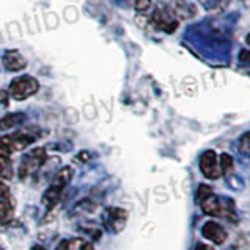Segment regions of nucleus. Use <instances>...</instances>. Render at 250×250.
<instances>
[{
  "instance_id": "1",
  "label": "nucleus",
  "mask_w": 250,
  "mask_h": 250,
  "mask_svg": "<svg viewBox=\"0 0 250 250\" xmlns=\"http://www.w3.org/2000/svg\"><path fill=\"white\" fill-rule=\"evenodd\" d=\"M72 178V169L70 167H62L61 170H58V174L55 175L52 185L49 186L42 195V203L47 209H52L61 199V194L64 191V188L67 186V183Z\"/></svg>"
},
{
  "instance_id": "2",
  "label": "nucleus",
  "mask_w": 250,
  "mask_h": 250,
  "mask_svg": "<svg viewBox=\"0 0 250 250\" xmlns=\"http://www.w3.org/2000/svg\"><path fill=\"white\" fill-rule=\"evenodd\" d=\"M38 91H39V83L36 78L30 75H22L14 78L10 83V88H8V94L14 100H25L33 96V94H36Z\"/></svg>"
},
{
  "instance_id": "3",
  "label": "nucleus",
  "mask_w": 250,
  "mask_h": 250,
  "mask_svg": "<svg viewBox=\"0 0 250 250\" xmlns=\"http://www.w3.org/2000/svg\"><path fill=\"white\" fill-rule=\"evenodd\" d=\"M35 143V138L27 135V133H13L0 138V155L10 156L13 152H21Z\"/></svg>"
},
{
  "instance_id": "4",
  "label": "nucleus",
  "mask_w": 250,
  "mask_h": 250,
  "mask_svg": "<svg viewBox=\"0 0 250 250\" xmlns=\"http://www.w3.org/2000/svg\"><path fill=\"white\" fill-rule=\"evenodd\" d=\"M128 221V211L117 207H109L104 211L102 216V224H104L105 230L109 233H121Z\"/></svg>"
},
{
  "instance_id": "5",
  "label": "nucleus",
  "mask_w": 250,
  "mask_h": 250,
  "mask_svg": "<svg viewBox=\"0 0 250 250\" xmlns=\"http://www.w3.org/2000/svg\"><path fill=\"white\" fill-rule=\"evenodd\" d=\"M45 158H47V155L44 148L38 147V148H33V150H30L22 160L21 169H19L21 178H25L30 174H33L35 170H38L44 164Z\"/></svg>"
},
{
  "instance_id": "6",
  "label": "nucleus",
  "mask_w": 250,
  "mask_h": 250,
  "mask_svg": "<svg viewBox=\"0 0 250 250\" xmlns=\"http://www.w3.org/2000/svg\"><path fill=\"white\" fill-rule=\"evenodd\" d=\"M152 23L161 31L174 33L178 27V19L174 11L167 10V8H156L152 14Z\"/></svg>"
},
{
  "instance_id": "7",
  "label": "nucleus",
  "mask_w": 250,
  "mask_h": 250,
  "mask_svg": "<svg viewBox=\"0 0 250 250\" xmlns=\"http://www.w3.org/2000/svg\"><path fill=\"white\" fill-rule=\"evenodd\" d=\"M199 167L202 174L209 180H217L221 177V167H219V158L214 150H205L200 155Z\"/></svg>"
},
{
  "instance_id": "8",
  "label": "nucleus",
  "mask_w": 250,
  "mask_h": 250,
  "mask_svg": "<svg viewBox=\"0 0 250 250\" xmlns=\"http://www.w3.org/2000/svg\"><path fill=\"white\" fill-rule=\"evenodd\" d=\"M14 211V197L2 180H0V225H5L11 221Z\"/></svg>"
},
{
  "instance_id": "9",
  "label": "nucleus",
  "mask_w": 250,
  "mask_h": 250,
  "mask_svg": "<svg viewBox=\"0 0 250 250\" xmlns=\"http://www.w3.org/2000/svg\"><path fill=\"white\" fill-rule=\"evenodd\" d=\"M202 234L213 244H224L227 239V231L224 230V227L213 221H208L202 227Z\"/></svg>"
},
{
  "instance_id": "10",
  "label": "nucleus",
  "mask_w": 250,
  "mask_h": 250,
  "mask_svg": "<svg viewBox=\"0 0 250 250\" xmlns=\"http://www.w3.org/2000/svg\"><path fill=\"white\" fill-rule=\"evenodd\" d=\"M3 67L11 70V72H19L27 67V60L23 58V55L19 50H6L3 53Z\"/></svg>"
},
{
  "instance_id": "11",
  "label": "nucleus",
  "mask_w": 250,
  "mask_h": 250,
  "mask_svg": "<svg viewBox=\"0 0 250 250\" xmlns=\"http://www.w3.org/2000/svg\"><path fill=\"white\" fill-rule=\"evenodd\" d=\"M199 205H200L203 213L208 214V216H214V217L222 216V202L214 192H211L209 195H207L205 199H202L199 202Z\"/></svg>"
},
{
  "instance_id": "12",
  "label": "nucleus",
  "mask_w": 250,
  "mask_h": 250,
  "mask_svg": "<svg viewBox=\"0 0 250 250\" xmlns=\"http://www.w3.org/2000/svg\"><path fill=\"white\" fill-rule=\"evenodd\" d=\"M67 250H96L92 242L86 238H74L67 241Z\"/></svg>"
},
{
  "instance_id": "13",
  "label": "nucleus",
  "mask_w": 250,
  "mask_h": 250,
  "mask_svg": "<svg viewBox=\"0 0 250 250\" xmlns=\"http://www.w3.org/2000/svg\"><path fill=\"white\" fill-rule=\"evenodd\" d=\"M22 121H23V114H21V113L8 114L0 121V130H10V128L16 127V125H19Z\"/></svg>"
},
{
  "instance_id": "14",
  "label": "nucleus",
  "mask_w": 250,
  "mask_h": 250,
  "mask_svg": "<svg viewBox=\"0 0 250 250\" xmlns=\"http://www.w3.org/2000/svg\"><path fill=\"white\" fill-rule=\"evenodd\" d=\"M219 167H221V174H224L225 177L230 175L233 169H234V163L233 158L229 153H222L221 158H219Z\"/></svg>"
},
{
  "instance_id": "15",
  "label": "nucleus",
  "mask_w": 250,
  "mask_h": 250,
  "mask_svg": "<svg viewBox=\"0 0 250 250\" xmlns=\"http://www.w3.org/2000/svg\"><path fill=\"white\" fill-rule=\"evenodd\" d=\"M0 178H13V166L8 156L0 155Z\"/></svg>"
},
{
  "instance_id": "16",
  "label": "nucleus",
  "mask_w": 250,
  "mask_h": 250,
  "mask_svg": "<svg viewBox=\"0 0 250 250\" xmlns=\"http://www.w3.org/2000/svg\"><path fill=\"white\" fill-rule=\"evenodd\" d=\"M82 230H84V233L88 234V238H91L94 241H99L102 238V230L94 224H91L88 227H82Z\"/></svg>"
},
{
  "instance_id": "17",
  "label": "nucleus",
  "mask_w": 250,
  "mask_h": 250,
  "mask_svg": "<svg viewBox=\"0 0 250 250\" xmlns=\"http://www.w3.org/2000/svg\"><path fill=\"white\" fill-rule=\"evenodd\" d=\"M238 148L241 150V153H244L246 156L250 153V138H249V131H246L238 141Z\"/></svg>"
},
{
  "instance_id": "18",
  "label": "nucleus",
  "mask_w": 250,
  "mask_h": 250,
  "mask_svg": "<svg viewBox=\"0 0 250 250\" xmlns=\"http://www.w3.org/2000/svg\"><path fill=\"white\" fill-rule=\"evenodd\" d=\"M227 0H200V3L207 8V10H219L225 5Z\"/></svg>"
},
{
  "instance_id": "19",
  "label": "nucleus",
  "mask_w": 250,
  "mask_h": 250,
  "mask_svg": "<svg viewBox=\"0 0 250 250\" xmlns=\"http://www.w3.org/2000/svg\"><path fill=\"white\" fill-rule=\"evenodd\" d=\"M211 192H213V189H211L208 185H200L197 188V192H195V200H197V203H199L202 199H205L207 195H209Z\"/></svg>"
},
{
  "instance_id": "20",
  "label": "nucleus",
  "mask_w": 250,
  "mask_h": 250,
  "mask_svg": "<svg viewBox=\"0 0 250 250\" xmlns=\"http://www.w3.org/2000/svg\"><path fill=\"white\" fill-rule=\"evenodd\" d=\"M152 6V0H136V10L147 11Z\"/></svg>"
},
{
  "instance_id": "21",
  "label": "nucleus",
  "mask_w": 250,
  "mask_h": 250,
  "mask_svg": "<svg viewBox=\"0 0 250 250\" xmlns=\"http://www.w3.org/2000/svg\"><path fill=\"white\" fill-rule=\"evenodd\" d=\"M195 250H214L211 246H208V244H203V242H199L197 246H195Z\"/></svg>"
},
{
  "instance_id": "22",
  "label": "nucleus",
  "mask_w": 250,
  "mask_h": 250,
  "mask_svg": "<svg viewBox=\"0 0 250 250\" xmlns=\"http://www.w3.org/2000/svg\"><path fill=\"white\" fill-rule=\"evenodd\" d=\"M57 250H67V241H61L57 247Z\"/></svg>"
},
{
  "instance_id": "23",
  "label": "nucleus",
  "mask_w": 250,
  "mask_h": 250,
  "mask_svg": "<svg viewBox=\"0 0 250 250\" xmlns=\"http://www.w3.org/2000/svg\"><path fill=\"white\" fill-rule=\"evenodd\" d=\"M30 250H45V249H44L42 246H33Z\"/></svg>"
},
{
  "instance_id": "24",
  "label": "nucleus",
  "mask_w": 250,
  "mask_h": 250,
  "mask_svg": "<svg viewBox=\"0 0 250 250\" xmlns=\"http://www.w3.org/2000/svg\"><path fill=\"white\" fill-rule=\"evenodd\" d=\"M242 3H244V6H249V0H242Z\"/></svg>"
},
{
  "instance_id": "25",
  "label": "nucleus",
  "mask_w": 250,
  "mask_h": 250,
  "mask_svg": "<svg viewBox=\"0 0 250 250\" xmlns=\"http://www.w3.org/2000/svg\"><path fill=\"white\" fill-rule=\"evenodd\" d=\"M0 250H3V249H2V247H0Z\"/></svg>"
}]
</instances>
